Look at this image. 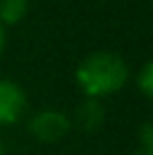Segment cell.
<instances>
[{
  "label": "cell",
  "mask_w": 153,
  "mask_h": 155,
  "mask_svg": "<svg viewBox=\"0 0 153 155\" xmlns=\"http://www.w3.org/2000/svg\"><path fill=\"white\" fill-rule=\"evenodd\" d=\"M131 79V68L119 54L108 50L90 52L75 70V83L83 97L104 99L117 94Z\"/></svg>",
  "instance_id": "obj_1"
},
{
  "label": "cell",
  "mask_w": 153,
  "mask_h": 155,
  "mask_svg": "<svg viewBox=\"0 0 153 155\" xmlns=\"http://www.w3.org/2000/svg\"><path fill=\"white\" fill-rule=\"evenodd\" d=\"M29 135L41 144H56L70 133L72 121L70 115H65L59 108H43L34 113L27 121Z\"/></svg>",
  "instance_id": "obj_2"
},
{
  "label": "cell",
  "mask_w": 153,
  "mask_h": 155,
  "mask_svg": "<svg viewBox=\"0 0 153 155\" xmlns=\"http://www.w3.org/2000/svg\"><path fill=\"white\" fill-rule=\"evenodd\" d=\"M27 92L12 79H0V126H16L27 115Z\"/></svg>",
  "instance_id": "obj_3"
},
{
  "label": "cell",
  "mask_w": 153,
  "mask_h": 155,
  "mask_svg": "<svg viewBox=\"0 0 153 155\" xmlns=\"http://www.w3.org/2000/svg\"><path fill=\"white\" fill-rule=\"evenodd\" d=\"M72 126L81 128L83 133H95L104 126L106 121V110L101 106V99H90V97H83L77 104L75 115L70 117Z\"/></svg>",
  "instance_id": "obj_4"
},
{
  "label": "cell",
  "mask_w": 153,
  "mask_h": 155,
  "mask_svg": "<svg viewBox=\"0 0 153 155\" xmlns=\"http://www.w3.org/2000/svg\"><path fill=\"white\" fill-rule=\"evenodd\" d=\"M29 0H0V25L14 27L27 16Z\"/></svg>",
  "instance_id": "obj_5"
},
{
  "label": "cell",
  "mask_w": 153,
  "mask_h": 155,
  "mask_svg": "<svg viewBox=\"0 0 153 155\" xmlns=\"http://www.w3.org/2000/svg\"><path fill=\"white\" fill-rule=\"evenodd\" d=\"M135 85L146 99L153 97V63L146 61L144 65L138 70V77H135Z\"/></svg>",
  "instance_id": "obj_6"
},
{
  "label": "cell",
  "mask_w": 153,
  "mask_h": 155,
  "mask_svg": "<svg viewBox=\"0 0 153 155\" xmlns=\"http://www.w3.org/2000/svg\"><path fill=\"white\" fill-rule=\"evenodd\" d=\"M140 148L153 151V126H151V121H144L140 128Z\"/></svg>",
  "instance_id": "obj_7"
},
{
  "label": "cell",
  "mask_w": 153,
  "mask_h": 155,
  "mask_svg": "<svg viewBox=\"0 0 153 155\" xmlns=\"http://www.w3.org/2000/svg\"><path fill=\"white\" fill-rule=\"evenodd\" d=\"M5 45H7V34H5V27L0 25V56L5 52Z\"/></svg>",
  "instance_id": "obj_8"
},
{
  "label": "cell",
  "mask_w": 153,
  "mask_h": 155,
  "mask_svg": "<svg viewBox=\"0 0 153 155\" xmlns=\"http://www.w3.org/2000/svg\"><path fill=\"white\" fill-rule=\"evenodd\" d=\"M133 155H153V151H144V148H138Z\"/></svg>",
  "instance_id": "obj_9"
},
{
  "label": "cell",
  "mask_w": 153,
  "mask_h": 155,
  "mask_svg": "<svg viewBox=\"0 0 153 155\" xmlns=\"http://www.w3.org/2000/svg\"><path fill=\"white\" fill-rule=\"evenodd\" d=\"M0 155H5V144H2V140H0Z\"/></svg>",
  "instance_id": "obj_10"
}]
</instances>
